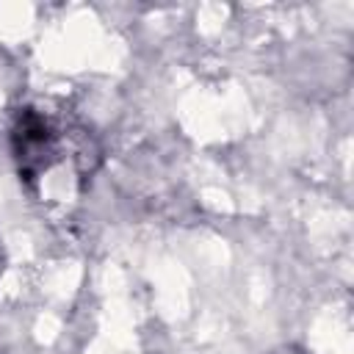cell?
<instances>
[{
    "mask_svg": "<svg viewBox=\"0 0 354 354\" xmlns=\"http://www.w3.org/2000/svg\"><path fill=\"white\" fill-rule=\"evenodd\" d=\"M14 152L22 163V171L30 177L33 169H47L50 155L55 152V136L41 113L33 108H25L14 127Z\"/></svg>",
    "mask_w": 354,
    "mask_h": 354,
    "instance_id": "6da1fadb",
    "label": "cell"
}]
</instances>
